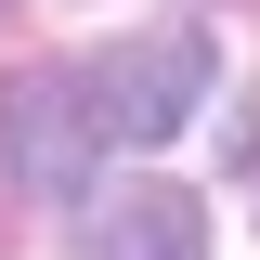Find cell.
<instances>
[{
	"instance_id": "obj_1",
	"label": "cell",
	"mask_w": 260,
	"mask_h": 260,
	"mask_svg": "<svg viewBox=\"0 0 260 260\" xmlns=\"http://www.w3.org/2000/svg\"><path fill=\"white\" fill-rule=\"evenodd\" d=\"M91 156H104L91 65H13L0 78V169L52 208H91Z\"/></svg>"
},
{
	"instance_id": "obj_2",
	"label": "cell",
	"mask_w": 260,
	"mask_h": 260,
	"mask_svg": "<svg viewBox=\"0 0 260 260\" xmlns=\"http://www.w3.org/2000/svg\"><path fill=\"white\" fill-rule=\"evenodd\" d=\"M208 78H221L208 26H143V39H117V52L91 65L104 143H169V130H195V117H208Z\"/></svg>"
},
{
	"instance_id": "obj_3",
	"label": "cell",
	"mask_w": 260,
	"mask_h": 260,
	"mask_svg": "<svg viewBox=\"0 0 260 260\" xmlns=\"http://www.w3.org/2000/svg\"><path fill=\"white\" fill-rule=\"evenodd\" d=\"M78 260H208V208L182 182H117L78 208Z\"/></svg>"
},
{
	"instance_id": "obj_4",
	"label": "cell",
	"mask_w": 260,
	"mask_h": 260,
	"mask_svg": "<svg viewBox=\"0 0 260 260\" xmlns=\"http://www.w3.org/2000/svg\"><path fill=\"white\" fill-rule=\"evenodd\" d=\"M221 156H234V169H260V91L234 104V130H221Z\"/></svg>"
},
{
	"instance_id": "obj_5",
	"label": "cell",
	"mask_w": 260,
	"mask_h": 260,
	"mask_svg": "<svg viewBox=\"0 0 260 260\" xmlns=\"http://www.w3.org/2000/svg\"><path fill=\"white\" fill-rule=\"evenodd\" d=\"M0 13H13V0H0Z\"/></svg>"
}]
</instances>
